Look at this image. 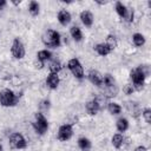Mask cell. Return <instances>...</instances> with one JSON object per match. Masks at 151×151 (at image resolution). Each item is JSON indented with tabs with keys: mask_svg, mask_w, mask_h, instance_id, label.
Masks as SVG:
<instances>
[{
	"mask_svg": "<svg viewBox=\"0 0 151 151\" xmlns=\"http://www.w3.org/2000/svg\"><path fill=\"white\" fill-rule=\"evenodd\" d=\"M149 74V67L147 66H138L136 68H133L130 72V78L132 80V87L136 91H140L144 86L145 83V78Z\"/></svg>",
	"mask_w": 151,
	"mask_h": 151,
	"instance_id": "obj_1",
	"label": "cell"
},
{
	"mask_svg": "<svg viewBox=\"0 0 151 151\" xmlns=\"http://www.w3.org/2000/svg\"><path fill=\"white\" fill-rule=\"evenodd\" d=\"M19 99H20V94L14 93L9 88H5V90L0 91V104L5 107L15 106L18 104Z\"/></svg>",
	"mask_w": 151,
	"mask_h": 151,
	"instance_id": "obj_2",
	"label": "cell"
},
{
	"mask_svg": "<svg viewBox=\"0 0 151 151\" xmlns=\"http://www.w3.org/2000/svg\"><path fill=\"white\" fill-rule=\"evenodd\" d=\"M42 42L47 47H59L60 46V34L54 29H47L42 35Z\"/></svg>",
	"mask_w": 151,
	"mask_h": 151,
	"instance_id": "obj_3",
	"label": "cell"
},
{
	"mask_svg": "<svg viewBox=\"0 0 151 151\" xmlns=\"http://www.w3.org/2000/svg\"><path fill=\"white\" fill-rule=\"evenodd\" d=\"M33 127L38 134H44L47 129H48V122L45 118V116L41 112H37L34 116V122H33Z\"/></svg>",
	"mask_w": 151,
	"mask_h": 151,
	"instance_id": "obj_4",
	"label": "cell"
},
{
	"mask_svg": "<svg viewBox=\"0 0 151 151\" xmlns=\"http://www.w3.org/2000/svg\"><path fill=\"white\" fill-rule=\"evenodd\" d=\"M67 67H68V70L71 71V73L76 78H78V79H83L84 78V68H83L80 61L77 58L70 59L68 63H67Z\"/></svg>",
	"mask_w": 151,
	"mask_h": 151,
	"instance_id": "obj_5",
	"label": "cell"
},
{
	"mask_svg": "<svg viewBox=\"0 0 151 151\" xmlns=\"http://www.w3.org/2000/svg\"><path fill=\"white\" fill-rule=\"evenodd\" d=\"M9 144H11V147L12 149H18V150L25 149L27 146V142H26L25 137L21 133H18V132L11 134V137H9Z\"/></svg>",
	"mask_w": 151,
	"mask_h": 151,
	"instance_id": "obj_6",
	"label": "cell"
},
{
	"mask_svg": "<svg viewBox=\"0 0 151 151\" xmlns=\"http://www.w3.org/2000/svg\"><path fill=\"white\" fill-rule=\"evenodd\" d=\"M11 53L15 59H22L25 55V46L22 41L19 38H15L13 40L12 47H11Z\"/></svg>",
	"mask_w": 151,
	"mask_h": 151,
	"instance_id": "obj_7",
	"label": "cell"
},
{
	"mask_svg": "<svg viewBox=\"0 0 151 151\" xmlns=\"http://www.w3.org/2000/svg\"><path fill=\"white\" fill-rule=\"evenodd\" d=\"M72 136H73V125L72 124H64L59 127L58 134H57L59 140H63V142L68 140Z\"/></svg>",
	"mask_w": 151,
	"mask_h": 151,
	"instance_id": "obj_8",
	"label": "cell"
},
{
	"mask_svg": "<svg viewBox=\"0 0 151 151\" xmlns=\"http://www.w3.org/2000/svg\"><path fill=\"white\" fill-rule=\"evenodd\" d=\"M87 77H88V80L93 85H96L98 87H103V76L97 70H91L88 72V76Z\"/></svg>",
	"mask_w": 151,
	"mask_h": 151,
	"instance_id": "obj_9",
	"label": "cell"
},
{
	"mask_svg": "<svg viewBox=\"0 0 151 151\" xmlns=\"http://www.w3.org/2000/svg\"><path fill=\"white\" fill-rule=\"evenodd\" d=\"M85 109H86V111H87L88 114H92V116L93 114H97L100 111V109H101L100 101L98 99H92V100H90V101L86 103Z\"/></svg>",
	"mask_w": 151,
	"mask_h": 151,
	"instance_id": "obj_10",
	"label": "cell"
},
{
	"mask_svg": "<svg viewBox=\"0 0 151 151\" xmlns=\"http://www.w3.org/2000/svg\"><path fill=\"white\" fill-rule=\"evenodd\" d=\"M59 81H60V80H59V76H58L57 73H50L48 77L46 78V85H47L50 88H52V90H54V88L58 87Z\"/></svg>",
	"mask_w": 151,
	"mask_h": 151,
	"instance_id": "obj_11",
	"label": "cell"
},
{
	"mask_svg": "<svg viewBox=\"0 0 151 151\" xmlns=\"http://www.w3.org/2000/svg\"><path fill=\"white\" fill-rule=\"evenodd\" d=\"M80 19L86 27H91L93 24V14L90 11H83L80 13Z\"/></svg>",
	"mask_w": 151,
	"mask_h": 151,
	"instance_id": "obj_12",
	"label": "cell"
},
{
	"mask_svg": "<svg viewBox=\"0 0 151 151\" xmlns=\"http://www.w3.org/2000/svg\"><path fill=\"white\" fill-rule=\"evenodd\" d=\"M58 21H59L63 26L68 25L70 21H71V14H70V12L66 11V9L59 11V13H58Z\"/></svg>",
	"mask_w": 151,
	"mask_h": 151,
	"instance_id": "obj_13",
	"label": "cell"
},
{
	"mask_svg": "<svg viewBox=\"0 0 151 151\" xmlns=\"http://www.w3.org/2000/svg\"><path fill=\"white\" fill-rule=\"evenodd\" d=\"M51 57H52V54H51L50 51H47V50H41V51H39V52L37 53V58H38V60L40 61V67H42L44 64H45V61H47L48 59H51Z\"/></svg>",
	"mask_w": 151,
	"mask_h": 151,
	"instance_id": "obj_14",
	"label": "cell"
},
{
	"mask_svg": "<svg viewBox=\"0 0 151 151\" xmlns=\"http://www.w3.org/2000/svg\"><path fill=\"white\" fill-rule=\"evenodd\" d=\"M78 146H79V149H80L81 151H88V150L91 149L92 144H91L90 139H87V138H85V137H80V138L78 139Z\"/></svg>",
	"mask_w": 151,
	"mask_h": 151,
	"instance_id": "obj_15",
	"label": "cell"
},
{
	"mask_svg": "<svg viewBox=\"0 0 151 151\" xmlns=\"http://www.w3.org/2000/svg\"><path fill=\"white\" fill-rule=\"evenodd\" d=\"M94 50H96V52L99 54V55H107L110 52H111V50L107 47V45L106 44H104V42H101V44H97L96 46H94Z\"/></svg>",
	"mask_w": 151,
	"mask_h": 151,
	"instance_id": "obj_16",
	"label": "cell"
},
{
	"mask_svg": "<svg viewBox=\"0 0 151 151\" xmlns=\"http://www.w3.org/2000/svg\"><path fill=\"white\" fill-rule=\"evenodd\" d=\"M103 86H105L106 88H112L116 87V80L111 74H105L103 77Z\"/></svg>",
	"mask_w": 151,
	"mask_h": 151,
	"instance_id": "obj_17",
	"label": "cell"
},
{
	"mask_svg": "<svg viewBox=\"0 0 151 151\" xmlns=\"http://www.w3.org/2000/svg\"><path fill=\"white\" fill-rule=\"evenodd\" d=\"M70 33H71V35H72V38H73L74 41H81V39H83V33H81V31H80L79 27H77V26L71 27Z\"/></svg>",
	"mask_w": 151,
	"mask_h": 151,
	"instance_id": "obj_18",
	"label": "cell"
},
{
	"mask_svg": "<svg viewBox=\"0 0 151 151\" xmlns=\"http://www.w3.org/2000/svg\"><path fill=\"white\" fill-rule=\"evenodd\" d=\"M107 110H109V112H110L111 114H119V113L122 112V106H120L118 103L111 101V103L107 104Z\"/></svg>",
	"mask_w": 151,
	"mask_h": 151,
	"instance_id": "obj_19",
	"label": "cell"
},
{
	"mask_svg": "<svg viewBox=\"0 0 151 151\" xmlns=\"http://www.w3.org/2000/svg\"><path fill=\"white\" fill-rule=\"evenodd\" d=\"M116 126H117V130L120 131V132H124L129 129V122L126 118H119L116 123Z\"/></svg>",
	"mask_w": 151,
	"mask_h": 151,
	"instance_id": "obj_20",
	"label": "cell"
},
{
	"mask_svg": "<svg viewBox=\"0 0 151 151\" xmlns=\"http://www.w3.org/2000/svg\"><path fill=\"white\" fill-rule=\"evenodd\" d=\"M123 143H124V137H123L120 133L113 134V137H112V145H113L116 149H120L122 145H123Z\"/></svg>",
	"mask_w": 151,
	"mask_h": 151,
	"instance_id": "obj_21",
	"label": "cell"
},
{
	"mask_svg": "<svg viewBox=\"0 0 151 151\" xmlns=\"http://www.w3.org/2000/svg\"><path fill=\"white\" fill-rule=\"evenodd\" d=\"M132 41H133V44H134L137 47H140V46H143V45L145 44V38H144V35L140 34V33H134V34L132 35Z\"/></svg>",
	"mask_w": 151,
	"mask_h": 151,
	"instance_id": "obj_22",
	"label": "cell"
},
{
	"mask_svg": "<svg viewBox=\"0 0 151 151\" xmlns=\"http://www.w3.org/2000/svg\"><path fill=\"white\" fill-rule=\"evenodd\" d=\"M48 68H50V72H51V73H57V74H58V73L61 71L63 65H61V63H60L59 60H53V61L50 64Z\"/></svg>",
	"mask_w": 151,
	"mask_h": 151,
	"instance_id": "obj_23",
	"label": "cell"
},
{
	"mask_svg": "<svg viewBox=\"0 0 151 151\" xmlns=\"http://www.w3.org/2000/svg\"><path fill=\"white\" fill-rule=\"evenodd\" d=\"M106 45H107V47L112 51V50H114L116 47H117V45H118V41H117V38L113 35V34H109L107 35V38H106V42H105Z\"/></svg>",
	"mask_w": 151,
	"mask_h": 151,
	"instance_id": "obj_24",
	"label": "cell"
},
{
	"mask_svg": "<svg viewBox=\"0 0 151 151\" xmlns=\"http://www.w3.org/2000/svg\"><path fill=\"white\" fill-rule=\"evenodd\" d=\"M116 12L118 13L119 17L122 18H125L126 15V12H127V7L125 5H123V2H116Z\"/></svg>",
	"mask_w": 151,
	"mask_h": 151,
	"instance_id": "obj_25",
	"label": "cell"
},
{
	"mask_svg": "<svg viewBox=\"0 0 151 151\" xmlns=\"http://www.w3.org/2000/svg\"><path fill=\"white\" fill-rule=\"evenodd\" d=\"M39 9H40V5L37 1H31L29 6H28V11L32 15H38L39 14Z\"/></svg>",
	"mask_w": 151,
	"mask_h": 151,
	"instance_id": "obj_26",
	"label": "cell"
},
{
	"mask_svg": "<svg viewBox=\"0 0 151 151\" xmlns=\"http://www.w3.org/2000/svg\"><path fill=\"white\" fill-rule=\"evenodd\" d=\"M142 114H143V117H144L145 122L150 124V123H151V110H150L149 107H147V109H144Z\"/></svg>",
	"mask_w": 151,
	"mask_h": 151,
	"instance_id": "obj_27",
	"label": "cell"
},
{
	"mask_svg": "<svg viewBox=\"0 0 151 151\" xmlns=\"http://www.w3.org/2000/svg\"><path fill=\"white\" fill-rule=\"evenodd\" d=\"M124 19L129 22H131L133 20V8H127V12H126V15Z\"/></svg>",
	"mask_w": 151,
	"mask_h": 151,
	"instance_id": "obj_28",
	"label": "cell"
},
{
	"mask_svg": "<svg viewBox=\"0 0 151 151\" xmlns=\"http://www.w3.org/2000/svg\"><path fill=\"white\" fill-rule=\"evenodd\" d=\"M123 90H124V92H125L126 94H132V92L134 91V90H133V87H132V85H130V84L125 85V87H124Z\"/></svg>",
	"mask_w": 151,
	"mask_h": 151,
	"instance_id": "obj_29",
	"label": "cell"
},
{
	"mask_svg": "<svg viewBox=\"0 0 151 151\" xmlns=\"http://www.w3.org/2000/svg\"><path fill=\"white\" fill-rule=\"evenodd\" d=\"M40 107H44V109H48V107H50V101H48V100H42V101H41V105H40Z\"/></svg>",
	"mask_w": 151,
	"mask_h": 151,
	"instance_id": "obj_30",
	"label": "cell"
},
{
	"mask_svg": "<svg viewBox=\"0 0 151 151\" xmlns=\"http://www.w3.org/2000/svg\"><path fill=\"white\" fill-rule=\"evenodd\" d=\"M134 151H147V149H146L145 146H142V145H140V146H137V147L134 149Z\"/></svg>",
	"mask_w": 151,
	"mask_h": 151,
	"instance_id": "obj_31",
	"label": "cell"
},
{
	"mask_svg": "<svg viewBox=\"0 0 151 151\" xmlns=\"http://www.w3.org/2000/svg\"><path fill=\"white\" fill-rule=\"evenodd\" d=\"M4 6H6V1H5V0H0V9H1Z\"/></svg>",
	"mask_w": 151,
	"mask_h": 151,
	"instance_id": "obj_32",
	"label": "cell"
},
{
	"mask_svg": "<svg viewBox=\"0 0 151 151\" xmlns=\"http://www.w3.org/2000/svg\"><path fill=\"white\" fill-rule=\"evenodd\" d=\"M0 151H2V145L0 144Z\"/></svg>",
	"mask_w": 151,
	"mask_h": 151,
	"instance_id": "obj_33",
	"label": "cell"
}]
</instances>
